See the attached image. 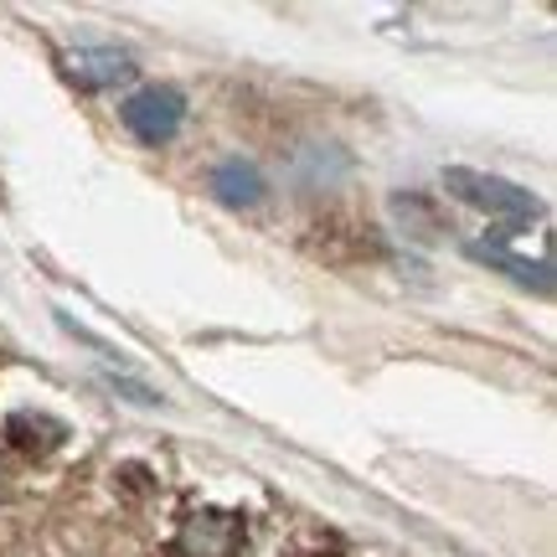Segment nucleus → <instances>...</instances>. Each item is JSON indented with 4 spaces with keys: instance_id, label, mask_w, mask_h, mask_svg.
<instances>
[{
    "instance_id": "nucleus-1",
    "label": "nucleus",
    "mask_w": 557,
    "mask_h": 557,
    "mask_svg": "<svg viewBox=\"0 0 557 557\" xmlns=\"http://www.w3.org/2000/svg\"><path fill=\"white\" fill-rule=\"evenodd\" d=\"M444 186H449L459 201H470L480 212L500 218L506 227H527V222L537 218L532 191H521V186H511V181H500V176H485V171H449Z\"/></svg>"
},
{
    "instance_id": "nucleus-2",
    "label": "nucleus",
    "mask_w": 557,
    "mask_h": 557,
    "mask_svg": "<svg viewBox=\"0 0 557 557\" xmlns=\"http://www.w3.org/2000/svg\"><path fill=\"white\" fill-rule=\"evenodd\" d=\"M186 120V103L176 88H139L135 99L124 103V124L139 145H171Z\"/></svg>"
},
{
    "instance_id": "nucleus-3",
    "label": "nucleus",
    "mask_w": 557,
    "mask_h": 557,
    "mask_svg": "<svg viewBox=\"0 0 557 557\" xmlns=\"http://www.w3.org/2000/svg\"><path fill=\"white\" fill-rule=\"evenodd\" d=\"M243 553V521L227 511H197L181 527L176 557H238Z\"/></svg>"
},
{
    "instance_id": "nucleus-4",
    "label": "nucleus",
    "mask_w": 557,
    "mask_h": 557,
    "mask_svg": "<svg viewBox=\"0 0 557 557\" xmlns=\"http://www.w3.org/2000/svg\"><path fill=\"white\" fill-rule=\"evenodd\" d=\"M62 67H67V78L78 83V88H103V83H120L135 73L129 58H124V52H109V47H78V52L62 58Z\"/></svg>"
},
{
    "instance_id": "nucleus-5",
    "label": "nucleus",
    "mask_w": 557,
    "mask_h": 557,
    "mask_svg": "<svg viewBox=\"0 0 557 557\" xmlns=\"http://www.w3.org/2000/svg\"><path fill=\"white\" fill-rule=\"evenodd\" d=\"M212 191H218L227 207H253L263 197V176L253 160H222L212 165Z\"/></svg>"
},
{
    "instance_id": "nucleus-6",
    "label": "nucleus",
    "mask_w": 557,
    "mask_h": 557,
    "mask_svg": "<svg viewBox=\"0 0 557 557\" xmlns=\"http://www.w3.org/2000/svg\"><path fill=\"white\" fill-rule=\"evenodd\" d=\"M475 259H485V263H496V269H506V274L517 278V284H527V289H553V278H547V263H527V259H517V253H506V248H470Z\"/></svg>"
}]
</instances>
